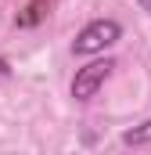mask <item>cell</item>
<instances>
[{"mask_svg": "<svg viewBox=\"0 0 151 155\" xmlns=\"http://www.w3.org/2000/svg\"><path fill=\"white\" fill-rule=\"evenodd\" d=\"M11 76V65H7V61H4V58H0V83H4V79Z\"/></svg>", "mask_w": 151, "mask_h": 155, "instance_id": "cell-5", "label": "cell"}, {"mask_svg": "<svg viewBox=\"0 0 151 155\" xmlns=\"http://www.w3.org/2000/svg\"><path fill=\"white\" fill-rule=\"evenodd\" d=\"M115 69V58H97V61H90V65H83L72 79V97L76 101H90V97H97V90L104 87V79L112 76Z\"/></svg>", "mask_w": 151, "mask_h": 155, "instance_id": "cell-2", "label": "cell"}, {"mask_svg": "<svg viewBox=\"0 0 151 155\" xmlns=\"http://www.w3.org/2000/svg\"><path fill=\"white\" fill-rule=\"evenodd\" d=\"M50 15V0H29L25 4V11H18V29H33V25H40L43 18Z\"/></svg>", "mask_w": 151, "mask_h": 155, "instance_id": "cell-3", "label": "cell"}, {"mask_svg": "<svg viewBox=\"0 0 151 155\" xmlns=\"http://www.w3.org/2000/svg\"><path fill=\"white\" fill-rule=\"evenodd\" d=\"M122 36V25L115 22V18H94V22H86L72 40V51L76 54H101V51H108L115 40Z\"/></svg>", "mask_w": 151, "mask_h": 155, "instance_id": "cell-1", "label": "cell"}, {"mask_svg": "<svg viewBox=\"0 0 151 155\" xmlns=\"http://www.w3.org/2000/svg\"><path fill=\"white\" fill-rule=\"evenodd\" d=\"M137 7H140V11H148V15H151V0H137Z\"/></svg>", "mask_w": 151, "mask_h": 155, "instance_id": "cell-6", "label": "cell"}, {"mask_svg": "<svg viewBox=\"0 0 151 155\" xmlns=\"http://www.w3.org/2000/svg\"><path fill=\"white\" fill-rule=\"evenodd\" d=\"M148 141H151V119H144L140 126L122 134V144H148Z\"/></svg>", "mask_w": 151, "mask_h": 155, "instance_id": "cell-4", "label": "cell"}]
</instances>
